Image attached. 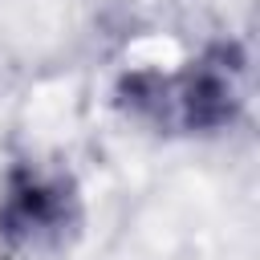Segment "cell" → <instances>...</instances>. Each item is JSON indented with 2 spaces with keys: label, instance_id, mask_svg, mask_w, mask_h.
Here are the masks:
<instances>
[{
  "label": "cell",
  "instance_id": "1",
  "mask_svg": "<svg viewBox=\"0 0 260 260\" xmlns=\"http://www.w3.org/2000/svg\"><path fill=\"white\" fill-rule=\"evenodd\" d=\"M118 106L154 130L211 138L232 130L248 106V53L240 41H207L175 73L126 69L114 85Z\"/></svg>",
  "mask_w": 260,
  "mask_h": 260
},
{
  "label": "cell",
  "instance_id": "2",
  "mask_svg": "<svg viewBox=\"0 0 260 260\" xmlns=\"http://www.w3.org/2000/svg\"><path fill=\"white\" fill-rule=\"evenodd\" d=\"M81 187L65 167L12 158L0 175V248L8 256L61 248L81 232Z\"/></svg>",
  "mask_w": 260,
  "mask_h": 260
}]
</instances>
